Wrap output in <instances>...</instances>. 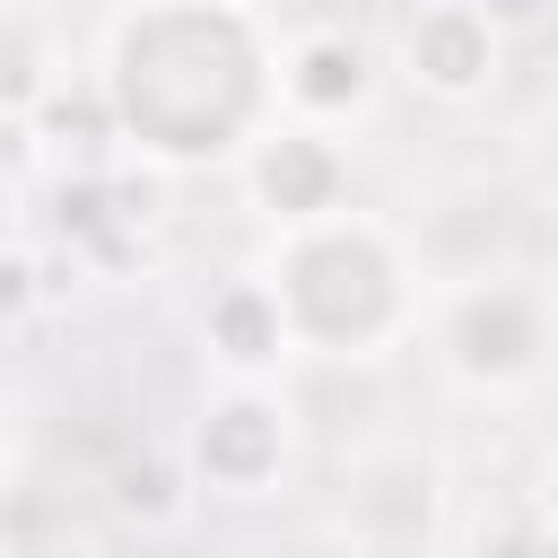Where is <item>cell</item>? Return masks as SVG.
Segmentation results:
<instances>
[{"mask_svg": "<svg viewBox=\"0 0 558 558\" xmlns=\"http://www.w3.org/2000/svg\"><path fill=\"white\" fill-rule=\"evenodd\" d=\"M96 87L113 105L122 157L157 174L235 166L244 140L279 113L270 26L244 0H131L105 26Z\"/></svg>", "mask_w": 558, "mask_h": 558, "instance_id": "obj_1", "label": "cell"}, {"mask_svg": "<svg viewBox=\"0 0 558 558\" xmlns=\"http://www.w3.org/2000/svg\"><path fill=\"white\" fill-rule=\"evenodd\" d=\"M270 296L288 323L296 357H331V366H366L384 357L410 323H418V262L392 227L357 218L349 201L305 218V227H270Z\"/></svg>", "mask_w": 558, "mask_h": 558, "instance_id": "obj_2", "label": "cell"}, {"mask_svg": "<svg viewBox=\"0 0 558 558\" xmlns=\"http://www.w3.org/2000/svg\"><path fill=\"white\" fill-rule=\"evenodd\" d=\"M436 357L462 392H532L549 366V288L523 270H462L436 305Z\"/></svg>", "mask_w": 558, "mask_h": 558, "instance_id": "obj_3", "label": "cell"}, {"mask_svg": "<svg viewBox=\"0 0 558 558\" xmlns=\"http://www.w3.org/2000/svg\"><path fill=\"white\" fill-rule=\"evenodd\" d=\"M296 462V410L262 384H235L201 401V418L183 427V480L209 497H270Z\"/></svg>", "mask_w": 558, "mask_h": 558, "instance_id": "obj_4", "label": "cell"}, {"mask_svg": "<svg viewBox=\"0 0 558 558\" xmlns=\"http://www.w3.org/2000/svg\"><path fill=\"white\" fill-rule=\"evenodd\" d=\"M392 61H401V78L418 96L480 105L506 78V26L480 0H410L401 9V35H392Z\"/></svg>", "mask_w": 558, "mask_h": 558, "instance_id": "obj_5", "label": "cell"}, {"mask_svg": "<svg viewBox=\"0 0 558 558\" xmlns=\"http://www.w3.org/2000/svg\"><path fill=\"white\" fill-rule=\"evenodd\" d=\"M244 192H253V209L270 218V227H305V218H323V209H340L349 201V148L323 131V122H262L253 140H244Z\"/></svg>", "mask_w": 558, "mask_h": 558, "instance_id": "obj_6", "label": "cell"}, {"mask_svg": "<svg viewBox=\"0 0 558 558\" xmlns=\"http://www.w3.org/2000/svg\"><path fill=\"white\" fill-rule=\"evenodd\" d=\"M270 87H279V113L340 131V122L375 113L384 70H375L366 35H349V26H296L288 44H270Z\"/></svg>", "mask_w": 558, "mask_h": 558, "instance_id": "obj_7", "label": "cell"}, {"mask_svg": "<svg viewBox=\"0 0 558 558\" xmlns=\"http://www.w3.org/2000/svg\"><path fill=\"white\" fill-rule=\"evenodd\" d=\"M349 541L366 549H427L445 541V471L410 445H384V453H357L349 462Z\"/></svg>", "mask_w": 558, "mask_h": 558, "instance_id": "obj_8", "label": "cell"}, {"mask_svg": "<svg viewBox=\"0 0 558 558\" xmlns=\"http://www.w3.org/2000/svg\"><path fill=\"white\" fill-rule=\"evenodd\" d=\"M201 349H209V366L235 375V384H262V375H279V366L296 357V349H288V323H279V296H270L262 270L209 288V305H201Z\"/></svg>", "mask_w": 558, "mask_h": 558, "instance_id": "obj_9", "label": "cell"}, {"mask_svg": "<svg viewBox=\"0 0 558 558\" xmlns=\"http://www.w3.org/2000/svg\"><path fill=\"white\" fill-rule=\"evenodd\" d=\"M26 131H35V157H52V166H113L122 157V131H113V105H105L96 70L87 78H44L35 105H26Z\"/></svg>", "mask_w": 558, "mask_h": 558, "instance_id": "obj_10", "label": "cell"}, {"mask_svg": "<svg viewBox=\"0 0 558 558\" xmlns=\"http://www.w3.org/2000/svg\"><path fill=\"white\" fill-rule=\"evenodd\" d=\"M35 87H44V44L17 9H0V113H26Z\"/></svg>", "mask_w": 558, "mask_h": 558, "instance_id": "obj_11", "label": "cell"}, {"mask_svg": "<svg viewBox=\"0 0 558 558\" xmlns=\"http://www.w3.org/2000/svg\"><path fill=\"white\" fill-rule=\"evenodd\" d=\"M113 506H122L131 523H174L183 497H174V471H166V462H122V471H113Z\"/></svg>", "mask_w": 558, "mask_h": 558, "instance_id": "obj_12", "label": "cell"}, {"mask_svg": "<svg viewBox=\"0 0 558 558\" xmlns=\"http://www.w3.org/2000/svg\"><path fill=\"white\" fill-rule=\"evenodd\" d=\"M35 305H44V262L9 244L0 253V314H35Z\"/></svg>", "mask_w": 558, "mask_h": 558, "instance_id": "obj_13", "label": "cell"}, {"mask_svg": "<svg viewBox=\"0 0 558 558\" xmlns=\"http://www.w3.org/2000/svg\"><path fill=\"white\" fill-rule=\"evenodd\" d=\"M0 218H9V174H0Z\"/></svg>", "mask_w": 558, "mask_h": 558, "instance_id": "obj_14", "label": "cell"}, {"mask_svg": "<svg viewBox=\"0 0 558 558\" xmlns=\"http://www.w3.org/2000/svg\"><path fill=\"white\" fill-rule=\"evenodd\" d=\"M0 462H9V418H0Z\"/></svg>", "mask_w": 558, "mask_h": 558, "instance_id": "obj_15", "label": "cell"}, {"mask_svg": "<svg viewBox=\"0 0 558 558\" xmlns=\"http://www.w3.org/2000/svg\"><path fill=\"white\" fill-rule=\"evenodd\" d=\"M0 9H9V0H0Z\"/></svg>", "mask_w": 558, "mask_h": 558, "instance_id": "obj_16", "label": "cell"}]
</instances>
